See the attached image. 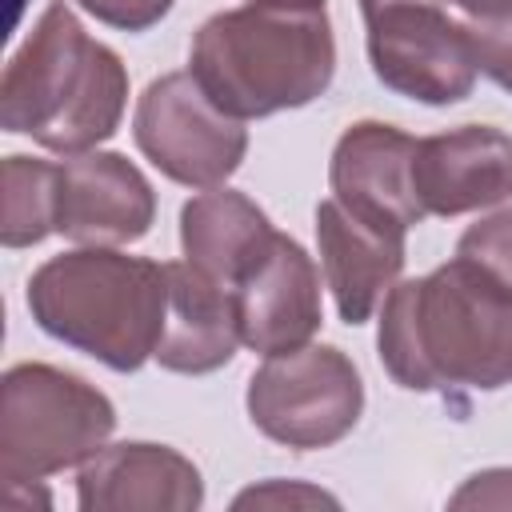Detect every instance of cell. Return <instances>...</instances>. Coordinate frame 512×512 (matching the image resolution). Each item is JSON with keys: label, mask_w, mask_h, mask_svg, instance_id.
I'll list each match as a JSON object with an SVG mask.
<instances>
[{"label": "cell", "mask_w": 512, "mask_h": 512, "mask_svg": "<svg viewBox=\"0 0 512 512\" xmlns=\"http://www.w3.org/2000/svg\"><path fill=\"white\" fill-rule=\"evenodd\" d=\"M28 312L52 340L112 372H136L164 336L168 264L108 248L52 256L28 280Z\"/></svg>", "instance_id": "cell-4"}, {"label": "cell", "mask_w": 512, "mask_h": 512, "mask_svg": "<svg viewBox=\"0 0 512 512\" xmlns=\"http://www.w3.org/2000/svg\"><path fill=\"white\" fill-rule=\"evenodd\" d=\"M132 136L136 148L184 188L224 184L248 152L244 124L216 108L192 72H168L144 88Z\"/></svg>", "instance_id": "cell-8"}, {"label": "cell", "mask_w": 512, "mask_h": 512, "mask_svg": "<svg viewBox=\"0 0 512 512\" xmlns=\"http://www.w3.org/2000/svg\"><path fill=\"white\" fill-rule=\"evenodd\" d=\"M236 344H244L236 296L188 260L168 264V316L156 344L160 368L180 376H204L224 368L236 356Z\"/></svg>", "instance_id": "cell-15"}, {"label": "cell", "mask_w": 512, "mask_h": 512, "mask_svg": "<svg viewBox=\"0 0 512 512\" xmlns=\"http://www.w3.org/2000/svg\"><path fill=\"white\" fill-rule=\"evenodd\" d=\"M456 256L480 264L488 276H496L512 292V208H504V212H496L488 220H476L460 236Z\"/></svg>", "instance_id": "cell-18"}, {"label": "cell", "mask_w": 512, "mask_h": 512, "mask_svg": "<svg viewBox=\"0 0 512 512\" xmlns=\"http://www.w3.org/2000/svg\"><path fill=\"white\" fill-rule=\"evenodd\" d=\"M156 220V192L120 152H76L56 164V232L88 248L140 240Z\"/></svg>", "instance_id": "cell-9"}, {"label": "cell", "mask_w": 512, "mask_h": 512, "mask_svg": "<svg viewBox=\"0 0 512 512\" xmlns=\"http://www.w3.org/2000/svg\"><path fill=\"white\" fill-rule=\"evenodd\" d=\"M0 240L4 248H28L56 232V164L32 156H4L0 164Z\"/></svg>", "instance_id": "cell-17"}, {"label": "cell", "mask_w": 512, "mask_h": 512, "mask_svg": "<svg viewBox=\"0 0 512 512\" xmlns=\"http://www.w3.org/2000/svg\"><path fill=\"white\" fill-rule=\"evenodd\" d=\"M116 428L112 400L52 364H16L0 380V476L32 484L92 460Z\"/></svg>", "instance_id": "cell-5"}, {"label": "cell", "mask_w": 512, "mask_h": 512, "mask_svg": "<svg viewBox=\"0 0 512 512\" xmlns=\"http://www.w3.org/2000/svg\"><path fill=\"white\" fill-rule=\"evenodd\" d=\"M452 0H360L368 60L384 88L420 104L472 96L476 60L468 24L448 16Z\"/></svg>", "instance_id": "cell-7"}, {"label": "cell", "mask_w": 512, "mask_h": 512, "mask_svg": "<svg viewBox=\"0 0 512 512\" xmlns=\"http://www.w3.org/2000/svg\"><path fill=\"white\" fill-rule=\"evenodd\" d=\"M364 412V384L356 364L332 344H304L268 356L248 380L252 424L296 452L332 448Z\"/></svg>", "instance_id": "cell-6"}, {"label": "cell", "mask_w": 512, "mask_h": 512, "mask_svg": "<svg viewBox=\"0 0 512 512\" xmlns=\"http://www.w3.org/2000/svg\"><path fill=\"white\" fill-rule=\"evenodd\" d=\"M456 8H464L468 16H508L512 0H452Z\"/></svg>", "instance_id": "cell-23"}, {"label": "cell", "mask_w": 512, "mask_h": 512, "mask_svg": "<svg viewBox=\"0 0 512 512\" xmlns=\"http://www.w3.org/2000/svg\"><path fill=\"white\" fill-rule=\"evenodd\" d=\"M272 236L276 228L268 224L264 208H256L244 192H232V188L200 192L180 208L184 260L200 268L208 280L224 284L228 292L268 252Z\"/></svg>", "instance_id": "cell-16"}, {"label": "cell", "mask_w": 512, "mask_h": 512, "mask_svg": "<svg viewBox=\"0 0 512 512\" xmlns=\"http://www.w3.org/2000/svg\"><path fill=\"white\" fill-rule=\"evenodd\" d=\"M76 4L100 24H112L120 32H148L172 8V0H76Z\"/></svg>", "instance_id": "cell-20"}, {"label": "cell", "mask_w": 512, "mask_h": 512, "mask_svg": "<svg viewBox=\"0 0 512 512\" xmlns=\"http://www.w3.org/2000/svg\"><path fill=\"white\" fill-rule=\"evenodd\" d=\"M380 364L408 392H496L512 380V292L456 256L392 284L380 316Z\"/></svg>", "instance_id": "cell-1"}, {"label": "cell", "mask_w": 512, "mask_h": 512, "mask_svg": "<svg viewBox=\"0 0 512 512\" xmlns=\"http://www.w3.org/2000/svg\"><path fill=\"white\" fill-rule=\"evenodd\" d=\"M412 160H416V140L408 132L380 120H360L332 148V164H328L332 196L364 220L408 232L428 216L416 196Z\"/></svg>", "instance_id": "cell-11"}, {"label": "cell", "mask_w": 512, "mask_h": 512, "mask_svg": "<svg viewBox=\"0 0 512 512\" xmlns=\"http://www.w3.org/2000/svg\"><path fill=\"white\" fill-rule=\"evenodd\" d=\"M316 244L340 320L352 328L372 320L404 268V228L364 220L328 196L316 204Z\"/></svg>", "instance_id": "cell-12"}, {"label": "cell", "mask_w": 512, "mask_h": 512, "mask_svg": "<svg viewBox=\"0 0 512 512\" xmlns=\"http://www.w3.org/2000/svg\"><path fill=\"white\" fill-rule=\"evenodd\" d=\"M232 296L240 340L260 356L304 348L320 328V272L284 232L272 236L268 252L244 272Z\"/></svg>", "instance_id": "cell-10"}, {"label": "cell", "mask_w": 512, "mask_h": 512, "mask_svg": "<svg viewBox=\"0 0 512 512\" xmlns=\"http://www.w3.org/2000/svg\"><path fill=\"white\" fill-rule=\"evenodd\" d=\"M412 180L432 216L492 208L512 196V136L492 124H464L416 140Z\"/></svg>", "instance_id": "cell-13"}, {"label": "cell", "mask_w": 512, "mask_h": 512, "mask_svg": "<svg viewBox=\"0 0 512 512\" xmlns=\"http://www.w3.org/2000/svg\"><path fill=\"white\" fill-rule=\"evenodd\" d=\"M304 508V504H328V508H336L340 500L336 496H328V492H320V488H308V484H284V480H268V484H260V488H248V492H240L236 496V508Z\"/></svg>", "instance_id": "cell-21"}, {"label": "cell", "mask_w": 512, "mask_h": 512, "mask_svg": "<svg viewBox=\"0 0 512 512\" xmlns=\"http://www.w3.org/2000/svg\"><path fill=\"white\" fill-rule=\"evenodd\" d=\"M188 64L216 108L260 120L328 92L336 40L324 4L248 0L200 24Z\"/></svg>", "instance_id": "cell-2"}, {"label": "cell", "mask_w": 512, "mask_h": 512, "mask_svg": "<svg viewBox=\"0 0 512 512\" xmlns=\"http://www.w3.org/2000/svg\"><path fill=\"white\" fill-rule=\"evenodd\" d=\"M468 40L476 72L496 88L512 92V12L508 16H468Z\"/></svg>", "instance_id": "cell-19"}, {"label": "cell", "mask_w": 512, "mask_h": 512, "mask_svg": "<svg viewBox=\"0 0 512 512\" xmlns=\"http://www.w3.org/2000/svg\"><path fill=\"white\" fill-rule=\"evenodd\" d=\"M124 104L128 72L120 56L92 40L64 0H52L4 68L0 128L76 156L120 128Z\"/></svg>", "instance_id": "cell-3"}, {"label": "cell", "mask_w": 512, "mask_h": 512, "mask_svg": "<svg viewBox=\"0 0 512 512\" xmlns=\"http://www.w3.org/2000/svg\"><path fill=\"white\" fill-rule=\"evenodd\" d=\"M292 4H324V0H292Z\"/></svg>", "instance_id": "cell-24"}, {"label": "cell", "mask_w": 512, "mask_h": 512, "mask_svg": "<svg viewBox=\"0 0 512 512\" xmlns=\"http://www.w3.org/2000/svg\"><path fill=\"white\" fill-rule=\"evenodd\" d=\"M448 504L452 508H512V468L476 472Z\"/></svg>", "instance_id": "cell-22"}, {"label": "cell", "mask_w": 512, "mask_h": 512, "mask_svg": "<svg viewBox=\"0 0 512 512\" xmlns=\"http://www.w3.org/2000/svg\"><path fill=\"white\" fill-rule=\"evenodd\" d=\"M84 512H192L204 504V480L188 456L168 444L100 448L76 476Z\"/></svg>", "instance_id": "cell-14"}]
</instances>
